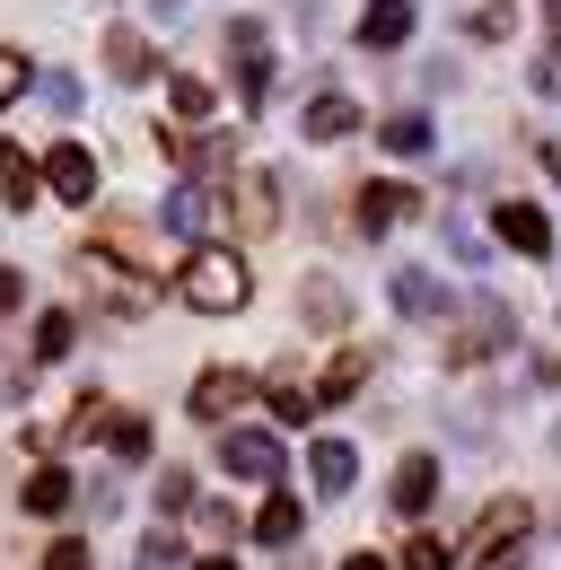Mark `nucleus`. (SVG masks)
<instances>
[{"instance_id":"22","label":"nucleus","mask_w":561,"mask_h":570,"mask_svg":"<svg viewBox=\"0 0 561 570\" xmlns=\"http://www.w3.org/2000/svg\"><path fill=\"white\" fill-rule=\"evenodd\" d=\"M167 97H176V115H185V124H203V115H210V79H194V71L167 79Z\"/></svg>"},{"instance_id":"15","label":"nucleus","mask_w":561,"mask_h":570,"mask_svg":"<svg viewBox=\"0 0 561 570\" xmlns=\"http://www.w3.org/2000/svg\"><path fill=\"white\" fill-rule=\"evenodd\" d=\"M210 212H219V203H210V185H176V194H167V228H176V237H203Z\"/></svg>"},{"instance_id":"19","label":"nucleus","mask_w":561,"mask_h":570,"mask_svg":"<svg viewBox=\"0 0 561 570\" xmlns=\"http://www.w3.org/2000/svg\"><path fill=\"white\" fill-rule=\"evenodd\" d=\"M0 203H9V212L36 203V167H27V149H0Z\"/></svg>"},{"instance_id":"7","label":"nucleus","mask_w":561,"mask_h":570,"mask_svg":"<svg viewBox=\"0 0 561 570\" xmlns=\"http://www.w3.org/2000/svg\"><path fill=\"white\" fill-rule=\"evenodd\" d=\"M307 474H316L325 500H343L351 474H360V448H351V439H316V448H307Z\"/></svg>"},{"instance_id":"27","label":"nucleus","mask_w":561,"mask_h":570,"mask_svg":"<svg viewBox=\"0 0 561 570\" xmlns=\"http://www.w3.org/2000/svg\"><path fill=\"white\" fill-rule=\"evenodd\" d=\"M273 413H280V422H289V430H298V422H307V413H316V395H298V386H273Z\"/></svg>"},{"instance_id":"29","label":"nucleus","mask_w":561,"mask_h":570,"mask_svg":"<svg viewBox=\"0 0 561 570\" xmlns=\"http://www.w3.org/2000/svg\"><path fill=\"white\" fill-rule=\"evenodd\" d=\"M307 316H316V325H343V289L316 282V289H307Z\"/></svg>"},{"instance_id":"31","label":"nucleus","mask_w":561,"mask_h":570,"mask_svg":"<svg viewBox=\"0 0 561 570\" xmlns=\"http://www.w3.org/2000/svg\"><path fill=\"white\" fill-rule=\"evenodd\" d=\"M18 298H27V282H18V264H0V316H9Z\"/></svg>"},{"instance_id":"23","label":"nucleus","mask_w":561,"mask_h":570,"mask_svg":"<svg viewBox=\"0 0 561 570\" xmlns=\"http://www.w3.org/2000/svg\"><path fill=\"white\" fill-rule=\"evenodd\" d=\"M70 352V316L62 307H53V316H36V360H45V368H53V360Z\"/></svg>"},{"instance_id":"1","label":"nucleus","mask_w":561,"mask_h":570,"mask_svg":"<svg viewBox=\"0 0 561 570\" xmlns=\"http://www.w3.org/2000/svg\"><path fill=\"white\" fill-rule=\"evenodd\" d=\"M176 298H185V307H203V316H237V307L255 298V282H246V255H237V246H194V255H185V282H176Z\"/></svg>"},{"instance_id":"30","label":"nucleus","mask_w":561,"mask_h":570,"mask_svg":"<svg viewBox=\"0 0 561 570\" xmlns=\"http://www.w3.org/2000/svg\"><path fill=\"white\" fill-rule=\"evenodd\" d=\"M45 106H53V115H79V79L53 71V79H45Z\"/></svg>"},{"instance_id":"33","label":"nucleus","mask_w":561,"mask_h":570,"mask_svg":"<svg viewBox=\"0 0 561 570\" xmlns=\"http://www.w3.org/2000/svg\"><path fill=\"white\" fill-rule=\"evenodd\" d=\"M194 570H237V562H219V553H210V562H194Z\"/></svg>"},{"instance_id":"24","label":"nucleus","mask_w":561,"mask_h":570,"mask_svg":"<svg viewBox=\"0 0 561 570\" xmlns=\"http://www.w3.org/2000/svg\"><path fill=\"white\" fill-rule=\"evenodd\" d=\"M404 570H456V544H439V535H413V544H404Z\"/></svg>"},{"instance_id":"5","label":"nucleus","mask_w":561,"mask_h":570,"mask_svg":"<svg viewBox=\"0 0 561 570\" xmlns=\"http://www.w3.org/2000/svg\"><path fill=\"white\" fill-rule=\"evenodd\" d=\"M45 185H53L62 203H88V194H97V158H88L79 141H53L45 149Z\"/></svg>"},{"instance_id":"9","label":"nucleus","mask_w":561,"mask_h":570,"mask_svg":"<svg viewBox=\"0 0 561 570\" xmlns=\"http://www.w3.org/2000/svg\"><path fill=\"white\" fill-rule=\"evenodd\" d=\"M500 237H509L518 255H553V219L535 212V203H500Z\"/></svg>"},{"instance_id":"26","label":"nucleus","mask_w":561,"mask_h":570,"mask_svg":"<svg viewBox=\"0 0 561 570\" xmlns=\"http://www.w3.org/2000/svg\"><path fill=\"white\" fill-rule=\"evenodd\" d=\"M27 88H36L27 53H9V45H0V106H9V97H27Z\"/></svg>"},{"instance_id":"32","label":"nucleus","mask_w":561,"mask_h":570,"mask_svg":"<svg viewBox=\"0 0 561 570\" xmlns=\"http://www.w3.org/2000/svg\"><path fill=\"white\" fill-rule=\"evenodd\" d=\"M343 570H386V562H377V553H351V562Z\"/></svg>"},{"instance_id":"25","label":"nucleus","mask_w":561,"mask_h":570,"mask_svg":"<svg viewBox=\"0 0 561 570\" xmlns=\"http://www.w3.org/2000/svg\"><path fill=\"white\" fill-rule=\"evenodd\" d=\"M97 439H106L115 456H149V422H106Z\"/></svg>"},{"instance_id":"21","label":"nucleus","mask_w":561,"mask_h":570,"mask_svg":"<svg viewBox=\"0 0 561 570\" xmlns=\"http://www.w3.org/2000/svg\"><path fill=\"white\" fill-rule=\"evenodd\" d=\"M377 141L395 149V158H421V149H430V115H395V124H386Z\"/></svg>"},{"instance_id":"10","label":"nucleus","mask_w":561,"mask_h":570,"mask_svg":"<svg viewBox=\"0 0 561 570\" xmlns=\"http://www.w3.org/2000/svg\"><path fill=\"white\" fill-rule=\"evenodd\" d=\"M413 185H360V228L377 237V228H395V219H413Z\"/></svg>"},{"instance_id":"2","label":"nucleus","mask_w":561,"mask_h":570,"mask_svg":"<svg viewBox=\"0 0 561 570\" xmlns=\"http://www.w3.org/2000/svg\"><path fill=\"white\" fill-rule=\"evenodd\" d=\"M219 465H228L237 483H280V439L273 430H228V439H219Z\"/></svg>"},{"instance_id":"11","label":"nucleus","mask_w":561,"mask_h":570,"mask_svg":"<svg viewBox=\"0 0 561 570\" xmlns=\"http://www.w3.org/2000/svg\"><path fill=\"white\" fill-rule=\"evenodd\" d=\"M430 500H439V456H404V465H395V509L421 518Z\"/></svg>"},{"instance_id":"20","label":"nucleus","mask_w":561,"mask_h":570,"mask_svg":"<svg viewBox=\"0 0 561 570\" xmlns=\"http://www.w3.org/2000/svg\"><path fill=\"white\" fill-rule=\"evenodd\" d=\"M360 377H368V352H343L334 368H325V386H316V404H343V395L360 386Z\"/></svg>"},{"instance_id":"16","label":"nucleus","mask_w":561,"mask_h":570,"mask_svg":"<svg viewBox=\"0 0 561 570\" xmlns=\"http://www.w3.org/2000/svg\"><path fill=\"white\" fill-rule=\"evenodd\" d=\"M386 298H395L404 316H439V307H447V289L430 282V273H395V282H386Z\"/></svg>"},{"instance_id":"6","label":"nucleus","mask_w":561,"mask_h":570,"mask_svg":"<svg viewBox=\"0 0 561 570\" xmlns=\"http://www.w3.org/2000/svg\"><path fill=\"white\" fill-rule=\"evenodd\" d=\"M237 404H255V377H246V368L194 377V422H219V413H237Z\"/></svg>"},{"instance_id":"28","label":"nucleus","mask_w":561,"mask_h":570,"mask_svg":"<svg viewBox=\"0 0 561 570\" xmlns=\"http://www.w3.org/2000/svg\"><path fill=\"white\" fill-rule=\"evenodd\" d=\"M45 570H88V544H79V535H53V553H45Z\"/></svg>"},{"instance_id":"18","label":"nucleus","mask_w":561,"mask_h":570,"mask_svg":"<svg viewBox=\"0 0 561 570\" xmlns=\"http://www.w3.org/2000/svg\"><path fill=\"white\" fill-rule=\"evenodd\" d=\"M255 535H264V544H298V500L273 492L264 509H255Z\"/></svg>"},{"instance_id":"17","label":"nucleus","mask_w":561,"mask_h":570,"mask_svg":"<svg viewBox=\"0 0 561 570\" xmlns=\"http://www.w3.org/2000/svg\"><path fill=\"white\" fill-rule=\"evenodd\" d=\"M18 500H27V518H62V509H70V474H62V465H45Z\"/></svg>"},{"instance_id":"3","label":"nucleus","mask_w":561,"mask_h":570,"mask_svg":"<svg viewBox=\"0 0 561 570\" xmlns=\"http://www.w3.org/2000/svg\"><path fill=\"white\" fill-rule=\"evenodd\" d=\"M526 527H535V509H526V500H491L483 518H474V535H465V553H474V562H500Z\"/></svg>"},{"instance_id":"12","label":"nucleus","mask_w":561,"mask_h":570,"mask_svg":"<svg viewBox=\"0 0 561 570\" xmlns=\"http://www.w3.org/2000/svg\"><path fill=\"white\" fill-rule=\"evenodd\" d=\"M404 36H413V0H368L360 45H377V53H386V45H404Z\"/></svg>"},{"instance_id":"14","label":"nucleus","mask_w":561,"mask_h":570,"mask_svg":"<svg viewBox=\"0 0 561 570\" xmlns=\"http://www.w3.org/2000/svg\"><path fill=\"white\" fill-rule=\"evenodd\" d=\"M298 132H307V141H351V132H360V106H351V97H316Z\"/></svg>"},{"instance_id":"13","label":"nucleus","mask_w":561,"mask_h":570,"mask_svg":"<svg viewBox=\"0 0 561 570\" xmlns=\"http://www.w3.org/2000/svg\"><path fill=\"white\" fill-rule=\"evenodd\" d=\"M106 62H115V79H124V88H140V79H158V53L140 45L132 27H115V36H106Z\"/></svg>"},{"instance_id":"8","label":"nucleus","mask_w":561,"mask_h":570,"mask_svg":"<svg viewBox=\"0 0 561 570\" xmlns=\"http://www.w3.org/2000/svg\"><path fill=\"white\" fill-rule=\"evenodd\" d=\"M79 273H88V289L106 298V316H140V307H149V289H140V282H115V264H106V255H79Z\"/></svg>"},{"instance_id":"4","label":"nucleus","mask_w":561,"mask_h":570,"mask_svg":"<svg viewBox=\"0 0 561 570\" xmlns=\"http://www.w3.org/2000/svg\"><path fill=\"white\" fill-rule=\"evenodd\" d=\"M228 45L246 53V62H237V88H246V106H264V97H273V45H264V27H255V18H237V27H228Z\"/></svg>"}]
</instances>
